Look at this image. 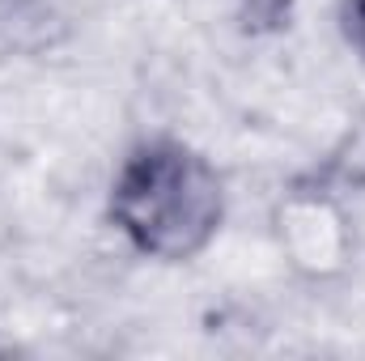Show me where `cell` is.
<instances>
[{"label": "cell", "mask_w": 365, "mask_h": 361, "mask_svg": "<svg viewBox=\"0 0 365 361\" xmlns=\"http://www.w3.org/2000/svg\"><path fill=\"white\" fill-rule=\"evenodd\" d=\"M221 171L179 136L136 141L106 187V221L132 255L153 264L200 260L225 225Z\"/></svg>", "instance_id": "cell-1"}, {"label": "cell", "mask_w": 365, "mask_h": 361, "mask_svg": "<svg viewBox=\"0 0 365 361\" xmlns=\"http://www.w3.org/2000/svg\"><path fill=\"white\" fill-rule=\"evenodd\" d=\"M340 26H344V39L365 56V0H344L340 4Z\"/></svg>", "instance_id": "cell-4"}, {"label": "cell", "mask_w": 365, "mask_h": 361, "mask_svg": "<svg viewBox=\"0 0 365 361\" xmlns=\"http://www.w3.org/2000/svg\"><path fill=\"white\" fill-rule=\"evenodd\" d=\"M234 17H238L242 34L268 39V34H280L293 26L297 0H234Z\"/></svg>", "instance_id": "cell-3"}, {"label": "cell", "mask_w": 365, "mask_h": 361, "mask_svg": "<svg viewBox=\"0 0 365 361\" xmlns=\"http://www.w3.org/2000/svg\"><path fill=\"white\" fill-rule=\"evenodd\" d=\"M302 179L319 183V187H327V191H336L340 200L365 191V106L357 111V119L344 128V136L327 149V158H323L319 166H310Z\"/></svg>", "instance_id": "cell-2"}]
</instances>
